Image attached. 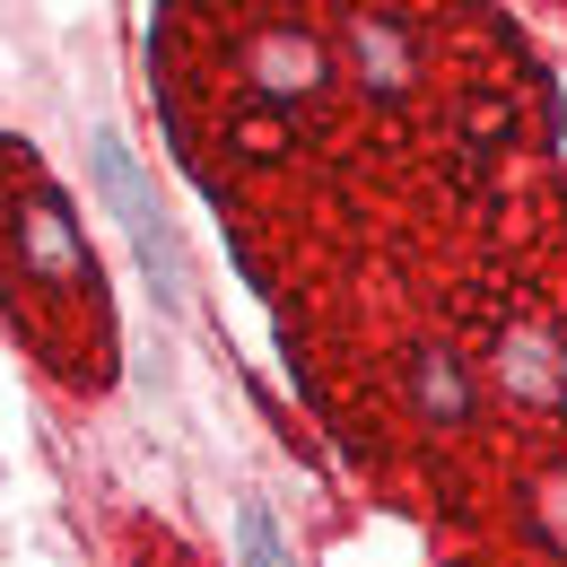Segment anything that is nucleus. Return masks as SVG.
Returning <instances> with one entry per match:
<instances>
[{"label":"nucleus","instance_id":"obj_1","mask_svg":"<svg viewBox=\"0 0 567 567\" xmlns=\"http://www.w3.org/2000/svg\"><path fill=\"white\" fill-rule=\"evenodd\" d=\"M87 166H96L105 210L123 218V236H132V254H141L148 288H157V306H166V315H184V306H193V262H184V236H175L166 202L148 193L141 166H132V141H123L114 123H96V132H87Z\"/></svg>","mask_w":567,"mask_h":567},{"label":"nucleus","instance_id":"obj_2","mask_svg":"<svg viewBox=\"0 0 567 567\" xmlns=\"http://www.w3.org/2000/svg\"><path fill=\"white\" fill-rule=\"evenodd\" d=\"M489 375H497L506 402L559 411V402H567V341H559V332H542V323H515V332H497Z\"/></svg>","mask_w":567,"mask_h":567},{"label":"nucleus","instance_id":"obj_3","mask_svg":"<svg viewBox=\"0 0 567 567\" xmlns=\"http://www.w3.org/2000/svg\"><path fill=\"white\" fill-rule=\"evenodd\" d=\"M245 79H254L271 105H306L332 71H323V44H315L306 27H262V35L245 44Z\"/></svg>","mask_w":567,"mask_h":567},{"label":"nucleus","instance_id":"obj_4","mask_svg":"<svg viewBox=\"0 0 567 567\" xmlns=\"http://www.w3.org/2000/svg\"><path fill=\"white\" fill-rule=\"evenodd\" d=\"M18 245H27V271H35V280H96V262H87V236H79L71 202H62L53 184L27 202V218H18Z\"/></svg>","mask_w":567,"mask_h":567},{"label":"nucleus","instance_id":"obj_5","mask_svg":"<svg viewBox=\"0 0 567 567\" xmlns=\"http://www.w3.org/2000/svg\"><path fill=\"white\" fill-rule=\"evenodd\" d=\"M341 53H350L358 87H375V96H402V87L420 79V53H411V35H402L384 9H350V18H341Z\"/></svg>","mask_w":567,"mask_h":567},{"label":"nucleus","instance_id":"obj_6","mask_svg":"<svg viewBox=\"0 0 567 567\" xmlns=\"http://www.w3.org/2000/svg\"><path fill=\"white\" fill-rule=\"evenodd\" d=\"M402 384H411V411H420L427 427H472V411H481L454 350H411L402 358Z\"/></svg>","mask_w":567,"mask_h":567},{"label":"nucleus","instance_id":"obj_7","mask_svg":"<svg viewBox=\"0 0 567 567\" xmlns=\"http://www.w3.org/2000/svg\"><path fill=\"white\" fill-rule=\"evenodd\" d=\"M236 559H245V567H288V542H280V524H271L262 497L236 506Z\"/></svg>","mask_w":567,"mask_h":567},{"label":"nucleus","instance_id":"obj_8","mask_svg":"<svg viewBox=\"0 0 567 567\" xmlns=\"http://www.w3.org/2000/svg\"><path fill=\"white\" fill-rule=\"evenodd\" d=\"M533 524H542V542H550V550H567V463L533 481Z\"/></svg>","mask_w":567,"mask_h":567}]
</instances>
